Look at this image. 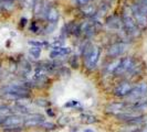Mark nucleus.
Returning a JSON list of instances; mask_svg holds the SVG:
<instances>
[{"instance_id":"13","label":"nucleus","mask_w":147,"mask_h":132,"mask_svg":"<svg viewBox=\"0 0 147 132\" xmlns=\"http://www.w3.org/2000/svg\"><path fill=\"white\" fill-rule=\"evenodd\" d=\"M121 20L118 19L117 17H115V15H112V17H110L107 20H106V24L110 27V28H112V29H117V28H119V25H121Z\"/></svg>"},{"instance_id":"25","label":"nucleus","mask_w":147,"mask_h":132,"mask_svg":"<svg viewBox=\"0 0 147 132\" xmlns=\"http://www.w3.org/2000/svg\"><path fill=\"white\" fill-rule=\"evenodd\" d=\"M78 100H71V101H69V103H66L64 105V107H73L74 105H78Z\"/></svg>"},{"instance_id":"3","label":"nucleus","mask_w":147,"mask_h":132,"mask_svg":"<svg viewBox=\"0 0 147 132\" xmlns=\"http://www.w3.org/2000/svg\"><path fill=\"white\" fill-rule=\"evenodd\" d=\"M132 13L134 17V21L136 22V24L140 28H146L147 27V15L140 10V8L137 6V3L132 5Z\"/></svg>"},{"instance_id":"21","label":"nucleus","mask_w":147,"mask_h":132,"mask_svg":"<svg viewBox=\"0 0 147 132\" xmlns=\"http://www.w3.org/2000/svg\"><path fill=\"white\" fill-rule=\"evenodd\" d=\"M28 44L31 45V46H36V47H42V46H45V45H47L45 42L37 41V40H29V41H28Z\"/></svg>"},{"instance_id":"17","label":"nucleus","mask_w":147,"mask_h":132,"mask_svg":"<svg viewBox=\"0 0 147 132\" xmlns=\"http://www.w3.org/2000/svg\"><path fill=\"white\" fill-rule=\"evenodd\" d=\"M39 127H40V128H42L43 130H47V131H52V130H54V129L57 128V125H54L53 122H50V121H45V120H44L43 122H41Z\"/></svg>"},{"instance_id":"18","label":"nucleus","mask_w":147,"mask_h":132,"mask_svg":"<svg viewBox=\"0 0 147 132\" xmlns=\"http://www.w3.org/2000/svg\"><path fill=\"white\" fill-rule=\"evenodd\" d=\"M29 54L33 59H39L41 55V47H36V46H31L29 50Z\"/></svg>"},{"instance_id":"31","label":"nucleus","mask_w":147,"mask_h":132,"mask_svg":"<svg viewBox=\"0 0 147 132\" xmlns=\"http://www.w3.org/2000/svg\"><path fill=\"white\" fill-rule=\"evenodd\" d=\"M84 132H94V131H93V130H91V129H86Z\"/></svg>"},{"instance_id":"10","label":"nucleus","mask_w":147,"mask_h":132,"mask_svg":"<svg viewBox=\"0 0 147 132\" xmlns=\"http://www.w3.org/2000/svg\"><path fill=\"white\" fill-rule=\"evenodd\" d=\"M70 53H71V49L70 47H65V46L53 47V50L50 52V57L57 59V57H61V56H65V55L70 54Z\"/></svg>"},{"instance_id":"34","label":"nucleus","mask_w":147,"mask_h":132,"mask_svg":"<svg viewBox=\"0 0 147 132\" xmlns=\"http://www.w3.org/2000/svg\"><path fill=\"white\" fill-rule=\"evenodd\" d=\"M33 1H34V2H37V1H39V0H33Z\"/></svg>"},{"instance_id":"20","label":"nucleus","mask_w":147,"mask_h":132,"mask_svg":"<svg viewBox=\"0 0 147 132\" xmlns=\"http://www.w3.org/2000/svg\"><path fill=\"white\" fill-rule=\"evenodd\" d=\"M119 62H121V59H117V61L112 62L110 65L107 66V72H109V73H114V72L116 71V68H117Z\"/></svg>"},{"instance_id":"1","label":"nucleus","mask_w":147,"mask_h":132,"mask_svg":"<svg viewBox=\"0 0 147 132\" xmlns=\"http://www.w3.org/2000/svg\"><path fill=\"white\" fill-rule=\"evenodd\" d=\"M101 50L100 47L88 44L84 49V59H85V65L88 69H94L97 65V62L100 59Z\"/></svg>"},{"instance_id":"32","label":"nucleus","mask_w":147,"mask_h":132,"mask_svg":"<svg viewBox=\"0 0 147 132\" xmlns=\"http://www.w3.org/2000/svg\"><path fill=\"white\" fill-rule=\"evenodd\" d=\"M71 132H79V131H78L76 129H72V130H71Z\"/></svg>"},{"instance_id":"6","label":"nucleus","mask_w":147,"mask_h":132,"mask_svg":"<svg viewBox=\"0 0 147 132\" xmlns=\"http://www.w3.org/2000/svg\"><path fill=\"white\" fill-rule=\"evenodd\" d=\"M135 67L134 65V59L132 57H125V59H122L119 64H118L116 71L114 72L115 75H122V74H125L129 71H132L133 68Z\"/></svg>"},{"instance_id":"2","label":"nucleus","mask_w":147,"mask_h":132,"mask_svg":"<svg viewBox=\"0 0 147 132\" xmlns=\"http://www.w3.org/2000/svg\"><path fill=\"white\" fill-rule=\"evenodd\" d=\"M122 23H123V27L125 31L132 37H137L140 35V29H138V25L136 24V22L134 21L131 15L128 13L124 12L123 17H122Z\"/></svg>"},{"instance_id":"27","label":"nucleus","mask_w":147,"mask_h":132,"mask_svg":"<svg viewBox=\"0 0 147 132\" xmlns=\"http://www.w3.org/2000/svg\"><path fill=\"white\" fill-rule=\"evenodd\" d=\"M31 31H33V32H37V31H38V27L34 24V23L31 25Z\"/></svg>"},{"instance_id":"30","label":"nucleus","mask_w":147,"mask_h":132,"mask_svg":"<svg viewBox=\"0 0 147 132\" xmlns=\"http://www.w3.org/2000/svg\"><path fill=\"white\" fill-rule=\"evenodd\" d=\"M3 119H5V116L0 115V127H1V125H2V121H3Z\"/></svg>"},{"instance_id":"16","label":"nucleus","mask_w":147,"mask_h":132,"mask_svg":"<svg viewBox=\"0 0 147 132\" xmlns=\"http://www.w3.org/2000/svg\"><path fill=\"white\" fill-rule=\"evenodd\" d=\"M13 112V110H12V107L11 106H9V105H6V103H0V115H2V116H9V115H11Z\"/></svg>"},{"instance_id":"28","label":"nucleus","mask_w":147,"mask_h":132,"mask_svg":"<svg viewBox=\"0 0 147 132\" xmlns=\"http://www.w3.org/2000/svg\"><path fill=\"white\" fill-rule=\"evenodd\" d=\"M26 23H27V19H26V18H22L21 19V25L24 27V25H26Z\"/></svg>"},{"instance_id":"8","label":"nucleus","mask_w":147,"mask_h":132,"mask_svg":"<svg viewBox=\"0 0 147 132\" xmlns=\"http://www.w3.org/2000/svg\"><path fill=\"white\" fill-rule=\"evenodd\" d=\"M132 84L128 83V81H125V83H121L117 87L114 89V94L118 97H124V96H128V94L131 93L132 90Z\"/></svg>"},{"instance_id":"15","label":"nucleus","mask_w":147,"mask_h":132,"mask_svg":"<svg viewBox=\"0 0 147 132\" xmlns=\"http://www.w3.org/2000/svg\"><path fill=\"white\" fill-rule=\"evenodd\" d=\"M81 121L84 122V123H86V125H92V123L97 122V119L93 115H91V113H82Z\"/></svg>"},{"instance_id":"5","label":"nucleus","mask_w":147,"mask_h":132,"mask_svg":"<svg viewBox=\"0 0 147 132\" xmlns=\"http://www.w3.org/2000/svg\"><path fill=\"white\" fill-rule=\"evenodd\" d=\"M147 95V84L146 83H140L137 86L132 88L131 93L128 94V98L131 100H140Z\"/></svg>"},{"instance_id":"26","label":"nucleus","mask_w":147,"mask_h":132,"mask_svg":"<svg viewBox=\"0 0 147 132\" xmlns=\"http://www.w3.org/2000/svg\"><path fill=\"white\" fill-rule=\"evenodd\" d=\"M76 1H78L80 5H82V6H85V5H88L91 0H76Z\"/></svg>"},{"instance_id":"24","label":"nucleus","mask_w":147,"mask_h":132,"mask_svg":"<svg viewBox=\"0 0 147 132\" xmlns=\"http://www.w3.org/2000/svg\"><path fill=\"white\" fill-rule=\"evenodd\" d=\"M70 122V118L69 117H63L61 118V120H60V123L62 125H65L66 123H69Z\"/></svg>"},{"instance_id":"14","label":"nucleus","mask_w":147,"mask_h":132,"mask_svg":"<svg viewBox=\"0 0 147 132\" xmlns=\"http://www.w3.org/2000/svg\"><path fill=\"white\" fill-rule=\"evenodd\" d=\"M0 5H1V9L10 12L15 9V3H13V0H1L0 1Z\"/></svg>"},{"instance_id":"33","label":"nucleus","mask_w":147,"mask_h":132,"mask_svg":"<svg viewBox=\"0 0 147 132\" xmlns=\"http://www.w3.org/2000/svg\"><path fill=\"white\" fill-rule=\"evenodd\" d=\"M142 132H147V128L146 129H144V130H142Z\"/></svg>"},{"instance_id":"11","label":"nucleus","mask_w":147,"mask_h":132,"mask_svg":"<svg viewBox=\"0 0 147 132\" xmlns=\"http://www.w3.org/2000/svg\"><path fill=\"white\" fill-rule=\"evenodd\" d=\"M45 17H47V19H48L49 23L55 24L60 19V12L58 11L57 8H54V7L49 8L48 11H47V13H45Z\"/></svg>"},{"instance_id":"29","label":"nucleus","mask_w":147,"mask_h":132,"mask_svg":"<svg viewBox=\"0 0 147 132\" xmlns=\"http://www.w3.org/2000/svg\"><path fill=\"white\" fill-rule=\"evenodd\" d=\"M47 112H48V115H50L51 117H53V116H54V113L52 112V109H48V110H47Z\"/></svg>"},{"instance_id":"4","label":"nucleus","mask_w":147,"mask_h":132,"mask_svg":"<svg viewBox=\"0 0 147 132\" xmlns=\"http://www.w3.org/2000/svg\"><path fill=\"white\" fill-rule=\"evenodd\" d=\"M24 122V118L21 115H17V113H11L9 116H6L3 121H2V128H9V127H19L23 125Z\"/></svg>"},{"instance_id":"19","label":"nucleus","mask_w":147,"mask_h":132,"mask_svg":"<svg viewBox=\"0 0 147 132\" xmlns=\"http://www.w3.org/2000/svg\"><path fill=\"white\" fill-rule=\"evenodd\" d=\"M82 12L86 15H92L95 13V8L93 6H88V5H85L84 7L82 8Z\"/></svg>"},{"instance_id":"12","label":"nucleus","mask_w":147,"mask_h":132,"mask_svg":"<svg viewBox=\"0 0 147 132\" xmlns=\"http://www.w3.org/2000/svg\"><path fill=\"white\" fill-rule=\"evenodd\" d=\"M129 108V105L127 103H110L107 107H106V110L110 111V112H119V111H123V110H127Z\"/></svg>"},{"instance_id":"23","label":"nucleus","mask_w":147,"mask_h":132,"mask_svg":"<svg viewBox=\"0 0 147 132\" xmlns=\"http://www.w3.org/2000/svg\"><path fill=\"white\" fill-rule=\"evenodd\" d=\"M34 103H37L38 106H40V107H47V106H49V101L45 100V99H37Z\"/></svg>"},{"instance_id":"7","label":"nucleus","mask_w":147,"mask_h":132,"mask_svg":"<svg viewBox=\"0 0 147 132\" xmlns=\"http://www.w3.org/2000/svg\"><path fill=\"white\" fill-rule=\"evenodd\" d=\"M143 116L137 115V113H119L117 115L118 120H122V121H126L128 123H137L140 122L143 120Z\"/></svg>"},{"instance_id":"22","label":"nucleus","mask_w":147,"mask_h":132,"mask_svg":"<svg viewBox=\"0 0 147 132\" xmlns=\"http://www.w3.org/2000/svg\"><path fill=\"white\" fill-rule=\"evenodd\" d=\"M23 130V127L19 125V127H9V128H5L3 132H21Z\"/></svg>"},{"instance_id":"9","label":"nucleus","mask_w":147,"mask_h":132,"mask_svg":"<svg viewBox=\"0 0 147 132\" xmlns=\"http://www.w3.org/2000/svg\"><path fill=\"white\" fill-rule=\"evenodd\" d=\"M126 51V44L124 43H115L113 45H111L109 49V55L112 57H116L119 56L121 54H123Z\"/></svg>"}]
</instances>
